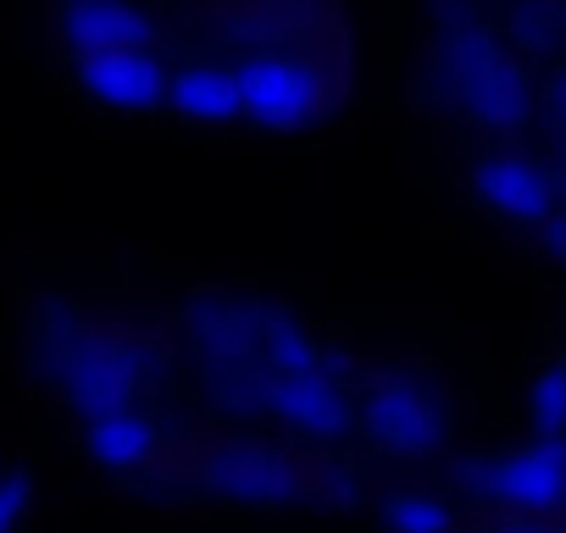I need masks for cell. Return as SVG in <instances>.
Masks as SVG:
<instances>
[{"mask_svg": "<svg viewBox=\"0 0 566 533\" xmlns=\"http://www.w3.org/2000/svg\"><path fill=\"white\" fill-rule=\"evenodd\" d=\"M489 533H560V527H549L544 516H522V511H511L500 527H489Z\"/></svg>", "mask_w": 566, "mask_h": 533, "instance_id": "9a60e30c", "label": "cell"}, {"mask_svg": "<svg viewBox=\"0 0 566 533\" xmlns=\"http://www.w3.org/2000/svg\"><path fill=\"white\" fill-rule=\"evenodd\" d=\"M533 428L544 439H566V362L533 384Z\"/></svg>", "mask_w": 566, "mask_h": 533, "instance_id": "4fadbf2b", "label": "cell"}, {"mask_svg": "<svg viewBox=\"0 0 566 533\" xmlns=\"http://www.w3.org/2000/svg\"><path fill=\"white\" fill-rule=\"evenodd\" d=\"M266 417H277L295 439L339 445L356 428V395L345 389V373L339 367L277 373V378H266Z\"/></svg>", "mask_w": 566, "mask_h": 533, "instance_id": "5b68a950", "label": "cell"}, {"mask_svg": "<svg viewBox=\"0 0 566 533\" xmlns=\"http://www.w3.org/2000/svg\"><path fill=\"white\" fill-rule=\"evenodd\" d=\"M233 67H239V90H244V117L272 134H295V128L317 123L328 106V73H323V62H312L301 51H255Z\"/></svg>", "mask_w": 566, "mask_h": 533, "instance_id": "277c9868", "label": "cell"}, {"mask_svg": "<svg viewBox=\"0 0 566 533\" xmlns=\"http://www.w3.org/2000/svg\"><path fill=\"white\" fill-rule=\"evenodd\" d=\"M34 351H40L45 373L56 378V389L78 406V417L134 406L156 373V362L139 339H128L106 323H90V317H67L62 306L34 323Z\"/></svg>", "mask_w": 566, "mask_h": 533, "instance_id": "6da1fadb", "label": "cell"}, {"mask_svg": "<svg viewBox=\"0 0 566 533\" xmlns=\"http://www.w3.org/2000/svg\"><path fill=\"white\" fill-rule=\"evenodd\" d=\"M200 489L228 505H295L328 494V467H306L283 445H217L200 456Z\"/></svg>", "mask_w": 566, "mask_h": 533, "instance_id": "3957f363", "label": "cell"}, {"mask_svg": "<svg viewBox=\"0 0 566 533\" xmlns=\"http://www.w3.org/2000/svg\"><path fill=\"white\" fill-rule=\"evenodd\" d=\"M78 84L90 101L112 112H150L167 101V67L150 56V45H117V51L78 56Z\"/></svg>", "mask_w": 566, "mask_h": 533, "instance_id": "52a82bcc", "label": "cell"}, {"mask_svg": "<svg viewBox=\"0 0 566 533\" xmlns=\"http://www.w3.org/2000/svg\"><path fill=\"white\" fill-rule=\"evenodd\" d=\"M384 527L389 533H455V511L433 489H395L384 500Z\"/></svg>", "mask_w": 566, "mask_h": 533, "instance_id": "7c38bea8", "label": "cell"}, {"mask_svg": "<svg viewBox=\"0 0 566 533\" xmlns=\"http://www.w3.org/2000/svg\"><path fill=\"white\" fill-rule=\"evenodd\" d=\"M84 445H90V456H95L106 472L134 478V472L156 467V456H161V428H156V417L134 400V406H112V411L84 417Z\"/></svg>", "mask_w": 566, "mask_h": 533, "instance_id": "ba28073f", "label": "cell"}, {"mask_svg": "<svg viewBox=\"0 0 566 533\" xmlns=\"http://www.w3.org/2000/svg\"><path fill=\"white\" fill-rule=\"evenodd\" d=\"M29 500H34V483L23 472H0V533H18L23 527Z\"/></svg>", "mask_w": 566, "mask_h": 533, "instance_id": "5bb4252c", "label": "cell"}, {"mask_svg": "<svg viewBox=\"0 0 566 533\" xmlns=\"http://www.w3.org/2000/svg\"><path fill=\"white\" fill-rule=\"evenodd\" d=\"M483 494L505 511H522V516H549L566 505V439H544L538 445H522L500 461H489L478 472Z\"/></svg>", "mask_w": 566, "mask_h": 533, "instance_id": "8992f818", "label": "cell"}, {"mask_svg": "<svg viewBox=\"0 0 566 533\" xmlns=\"http://www.w3.org/2000/svg\"><path fill=\"white\" fill-rule=\"evenodd\" d=\"M356 428L384 450V456H428L444 445L450 433V411L439 400V389L422 373L406 367H384L361 384L356 395Z\"/></svg>", "mask_w": 566, "mask_h": 533, "instance_id": "7a4b0ae2", "label": "cell"}, {"mask_svg": "<svg viewBox=\"0 0 566 533\" xmlns=\"http://www.w3.org/2000/svg\"><path fill=\"white\" fill-rule=\"evenodd\" d=\"M150 12L139 0H62V40L78 56L117 51V45H150Z\"/></svg>", "mask_w": 566, "mask_h": 533, "instance_id": "9c48e42d", "label": "cell"}, {"mask_svg": "<svg viewBox=\"0 0 566 533\" xmlns=\"http://www.w3.org/2000/svg\"><path fill=\"white\" fill-rule=\"evenodd\" d=\"M167 106L189 123H233L244 117V90H239V67L228 62H189L178 73H167Z\"/></svg>", "mask_w": 566, "mask_h": 533, "instance_id": "30bf717a", "label": "cell"}, {"mask_svg": "<svg viewBox=\"0 0 566 533\" xmlns=\"http://www.w3.org/2000/svg\"><path fill=\"white\" fill-rule=\"evenodd\" d=\"M478 195H483L500 217H516V222H533V217L544 211V178H538L533 167L511 161V156L478 167Z\"/></svg>", "mask_w": 566, "mask_h": 533, "instance_id": "8fae6325", "label": "cell"}]
</instances>
